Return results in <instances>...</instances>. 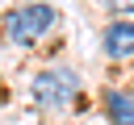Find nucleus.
I'll return each instance as SVG.
<instances>
[{
    "label": "nucleus",
    "instance_id": "7ed1b4c3",
    "mask_svg": "<svg viewBox=\"0 0 134 125\" xmlns=\"http://www.w3.org/2000/svg\"><path fill=\"white\" fill-rule=\"evenodd\" d=\"M105 54H113V58L134 54V21H113L105 29Z\"/></svg>",
    "mask_w": 134,
    "mask_h": 125
},
{
    "label": "nucleus",
    "instance_id": "f03ea898",
    "mask_svg": "<svg viewBox=\"0 0 134 125\" xmlns=\"http://www.w3.org/2000/svg\"><path fill=\"white\" fill-rule=\"evenodd\" d=\"M71 92H75V75H71V71H63V67L38 71V79H34V100H38V104H46V108L67 104V100H71Z\"/></svg>",
    "mask_w": 134,
    "mask_h": 125
},
{
    "label": "nucleus",
    "instance_id": "20e7f679",
    "mask_svg": "<svg viewBox=\"0 0 134 125\" xmlns=\"http://www.w3.org/2000/svg\"><path fill=\"white\" fill-rule=\"evenodd\" d=\"M105 108H109V121H113V125H134V100H130V96L109 92V96H105Z\"/></svg>",
    "mask_w": 134,
    "mask_h": 125
},
{
    "label": "nucleus",
    "instance_id": "f257e3e1",
    "mask_svg": "<svg viewBox=\"0 0 134 125\" xmlns=\"http://www.w3.org/2000/svg\"><path fill=\"white\" fill-rule=\"evenodd\" d=\"M54 25V8L50 4H21L4 17V33L13 46H34L46 29Z\"/></svg>",
    "mask_w": 134,
    "mask_h": 125
},
{
    "label": "nucleus",
    "instance_id": "39448f33",
    "mask_svg": "<svg viewBox=\"0 0 134 125\" xmlns=\"http://www.w3.org/2000/svg\"><path fill=\"white\" fill-rule=\"evenodd\" d=\"M130 100H134V96H130Z\"/></svg>",
    "mask_w": 134,
    "mask_h": 125
}]
</instances>
